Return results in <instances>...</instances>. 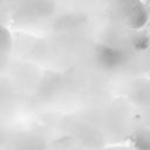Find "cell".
<instances>
[{
  "label": "cell",
  "instance_id": "6da1fadb",
  "mask_svg": "<svg viewBox=\"0 0 150 150\" xmlns=\"http://www.w3.org/2000/svg\"><path fill=\"white\" fill-rule=\"evenodd\" d=\"M11 33L9 30L2 25L0 23V54L7 52L11 48Z\"/></svg>",
  "mask_w": 150,
  "mask_h": 150
}]
</instances>
